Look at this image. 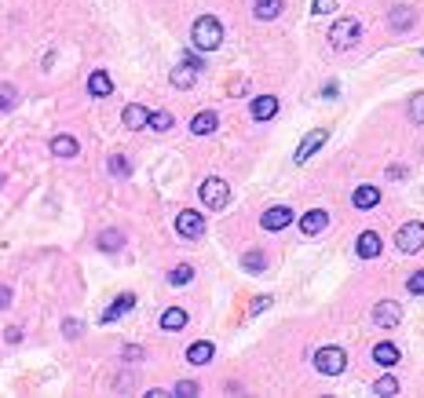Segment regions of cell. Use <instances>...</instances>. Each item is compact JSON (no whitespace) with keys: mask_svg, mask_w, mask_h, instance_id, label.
Masks as SVG:
<instances>
[{"mask_svg":"<svg viewBox=\"0 0 424 398\" xmlns=\"http://www.w3.org/2000/svg\"><path fill=\"white\" fill-rule=\"evenodd\" d=\"M183 66H190V70H198V73H201V70H205V62H201L198 55H187V59H183Z\"/></svg>","mask_w":424,"mask_h":398,"instance_id":"cell-39","label":"cell"},{"mask_svg":"<svg viewBox=\"0 0 424 398\" xmlns=\"http://www.w3.org/2000/svg\"><path fill=\"white\" fill-rule=\"evenodd\" d=\"M165 395H169L165 388H150V391H147V398H165Z\"/></svg>","mask_w":424,"mask_h":398,"instance_id":"cell-43","label":"cell"},{"mask_svg":"<svg viewBox=\"0 0 424 398\" xmlns=\"http://www.w3.org/2000/svg\"><path fill=\"white\" fill-rule=\"evenodd\" d=\"M183 325H187V311H183V307H169V311L161 314V329L165 332H179Z\"/></svg>","mask_w":424,"mask_h":398,"instance_id":"cell-24","label":"cell"},{"mask_svg":"<svg viewBox=\"0 0 424 398\" xmlns=\"http://www.w3.org/2000/svg\"><path fill=\"white\" fill-rule=\"evenodd\" d=\"M374 395H384V398H391V395H399V380H395V377H388V373H384L377 383H374Z\"/></svg>","mask_w":424,"mask_h":398,"instance_id":"cell-30","label":"cell"},{"mask_svg":"<svg viewBox=\"0 0 424 398\" xmlns=\"http://www.w3.org/2000/svg\"><path fill=\"white\" fill-rule=\"evenodd\" d=\"M246 88H249V81H246V77H241V81H234V84H230V92H234V95H241V92H246Z\"/></svg>","mask_w":424,"mask_h":398,"instance_id":"cell-42","label":"cell"},{"mask_svg":"<svg viewBox=\"0 0 424 398\" xmlns=\"http://www.w3.org/2000/svg\"><path fill=\"white\" fill-rule=\"evenodd\" d=\"M8 303H11V289H8V285H0V311H4Z\"/></svg>","mask_w":424,"mask_h":398,"instance_id":"cell-41","label":"cell"},{"mask_svg":"<svg viewBox=\"0 0 424 398\" xmlns=\"http://www.w3.org/2000/svg\"><path fill=\"white\" fill-rule=\"evenodd\" d=\"M282 11H286V0H256L252 4V15L260 22H275Z\"/></svg>","mask_w":424,"mask_h":398,"instance_id":"cell-17","label":"cell"},{"mask_svg":"<svg viewBox=\"0 0 424 398\" xmlns=\"http://www.w3.org/2000/svg\"><path fill=\"white\" fill-rule=\"evenodd\" d=\"M326 227H329V212H326V209H311V212H304V216H300V230H304L307 238L322 234Z\"/></svg>","mask_w":424,"mask_h":398,"instance_id":"cell-10","label":"cell"},{"mask_svg":"<svg viewBox=\"0 0 424 398\" xmlns=\"http://www.w3.org/2000/svg\"><path fill=\"white\" fill-rule=\"evenodd\" d=\"M380 249H384V241H380L377 230H362V234H358V241H355V252L362 256V260H377Z\"/></svg>","mask_w":424,"mask_h":398,"instance_id":"cell-9","label":"cell"},{"mask_svg":"<svg viewBox=\"0 0 424 398\" xmlns=\"http://www.w3.org/2000/svg\"><path fill=\"white\" fill-rule=\"evenodd\" d=\"M223 44V26L216 15H201L194 19V26H190V48L201 51V55H209V51H216Z\"/></svg>","mask_w":424,"mask_h":398,"instance_id":"cell-1","label":"cell"},{"mask_svg":"<svg viewBox=\"0 0 424 398\" xmlns=\"http://www.w3.org/2000/svg\"><path fill=\"white\" fill-rule=\"evenodd\" d=\"M409 121L424 124V92H417L414 99H409Z\"/></svg>","mask_w":424,"mask_h":398,"instance_id":"cell-32","label":"cell"},{"mask_svg":"<svg viewBox=\"0 0 424 398\" xmlns=\"http://www.w3.org/2000/svg\"><path fill=\"white\" fill-rule=\"evenodd\" d=\"M113 92V77L107 70H95L92 77H88V95H95V99H107Z\"/></svg>","mask_w":424,"mask_h":398,"instance_id":"cell-15","label":"cell"},{"mask_svg":"<svg viewBox=\"0 0 424 398\" xmlns=\"http://www.w3.org/2000/svg\"><path fill=\"white\" fill-rule=\"evenodd\" d=\"M198 198H201L205 209L220 212V209H227V201H230V183H227V179H220V176H209V179H201Z\"/></svg>","mask_w":424,"mask_h":398,"instance_id":"cell-2","label":"cell"},{"mask_svg":"<svg viewBox=\"0 0 424 398\" xmlns=\"http://www.w3.org/2000/svg\"><path fill=\"white\" fill-rule=\"evenodd\" d=\"M48 150L55 153V158L70 161V158H77V150H81V146H77V139H73V135H55V139L48 143Z\"/></svg>","mask_w":424,"mask_h":398,"instance_id":"cell-20","label":"cell"},{"mask_svg":"<svg viewBox=\"0 0 424 398\" xmlns=\"http://www.w3.org/2000/svg\"><path fill=\"white\" fill-rule=\"evenodd\" d=\"M374 322L380 325V329H395L403 322V307L395 303V300H380L377 307H374Z\"/></svg>","mask_w":424,"mask_h":398,"instance_id":"cell-8","label":"cell"},{"mask_svg":"<svg viewBox=\"0 0 424 398\" xmlns=\"http://www.w3.org/2000/svg\"><path fill=\"white\" fill-rule=\"evenodd\" d=\"M329 11H337V0H315L311 4V15H329Z\"/></svg>","mask_w":424,"mask_h":398,"instance_id":"cell-34","label":"cell"},{"mask_svg":"<svg viewBox=\"0 0 424 398\" xmlns=\"http://www.w3.org/2000/svg\"><path fill=\"white\" fill-rule=\"evenodd\" d=\"M212 354H216L212 343H209V340H198V343H190V348H187V362H190V366H209Z\"/></svg>","mask_w":424,"mask_h":398,"instance_id":"cell-19","label":"cell"},{"mask_svg":"<svg viewBox=\"0 0 424 398\" xmlns=\"http://www.w3.org/2000/svg\"><path fill=\"white\" fill-rule=\"evenodd\" d=\"M136 307V292H121L118 300L110 303V311H102V325H110L113 318H121V314H128Z\"/></svg>","mask_w":424,"mask_h":398,"instance_id":"cell-16","label":"cell"},{"mask_svg":"<svg viewBox=\"0 0 424 398\" xmlns=\"http://www.w3.org/2000/svg\"><path fill=\"white\" fill-rule=\"evenodd\" d=\"M395 249H399L403 256L421 252V249H424V223H421V220L403 223L399 230H395Z\"/></svg>","mask_w":424,"mask_h":398,"instance_id":"cell-3","label":"cell"},{"mask_svg":"<svg viewBox=\"0 0 424 398\" xmlns=\"http://www.w3.org/2000/svg\"><path fill=\"white\" fill-rule=\"evenodd\" d=\"M374 362L377 366H399V348L388 343V340H380L377 348H374Z\"/></svg>","mask_w":424,"mask_h":398,"instance_id":"cell-23","label":"cell"},{"mask_svg":"<svg viewBox=\"0 0 424 398\" xmlns=\"http://www.w3.org/2000/svg\"><path fill=\"white\" fill-rule=\"evenodd\" d=\"M249 113H252V121H271L278 113V99L275 95H256L249 102Z\"/></svg>","mask_w":424,"mask_h":398,"instance_id":"cell-12","label":"cell"},{"mask_svg":"<svg viewBox=\"0 0 424 398\" xmlns=\"http://www.w3.org/2000/svg\"><path fill=\"white\" fill-rule=\"evenodd\" d=\"M358 33H362V26H358V19H337L333 22V30H329V44L337 48V51H348L355 41H358Z\"/></svg>","mask_w":424,"mask_h":398,"instance_id":"cell-4","label":"cell"},{"mask_svg":"<svg viewBox=\"0 0 424 398\" xmlns=\"http://www.w3.org/2000/svg\"><path fill=\"white\" fill-rule=\"evenodd\" d=\"M176 234L187 238V241H198L205 234V216L194 212V209H183V212L176 216Z\"/></svg>","mask_w":424,"mask_h":398,"instance_id":"cell-6","label":"cell"},{"mask_svg":"<svg viewBox=\"0 0 424 398\" xmlns=\"http://www.w3.org/2000/svg\"><path fill=\"white\" fill-rule=\"evenodd\" d=\"M172 395H183V398H190V395H198V383H194V380H179Z\"/></svg>","mask_w":424,"mask_h":398,"instance_id":"cell-35","label":"cell"},{"mask_svg":"<svg viewBox=\"0 0 424 398\" xmlns=\"http://www.w3.org/2000/svg\"><path fill=\"white\" fill-rule=\"evenodd\" d=\"M0 187H4V172H0Z\"/></svg>","mask_w":424,"mask_h":398,"instance_id":"cell-44","label":"cell"},{"mask_svg":"<svg viewBox=\"0 0 424 398\" xmlns=\"http://www.w3.org/2000/svg\"><path fill=\"white\" fill-rule=\"evenodd\" d=\"M414 11H409V8H391V15H388V26H391V30L395 33H406V30H414Z\"/></svg>","mask_w":424,"mask_h":398,"instance_id":"cell-22","label":"cell"},{"mask_svg":"<svg viewBox=\"0 0 424 398\" xmlns=\"http://www.w3.org/2000/svg\"><path fill=\"white\" fill-rule=\"evenodd\" d=\"M241 267H246V271H252V274H260V271H267V256L252 249V252L241 256Z\"/></svg>","mask_w":424,"mask_h":398,"instance_id":"cell-27","label":"cell"},{"mask_svg":"<svg viewBox=\"0 0 424 398\" xmlns=\"http://www.w3.org/2000/svg\"><path fill=\"white\" fill-rule=\"evenodd\" d=\"M216 124H220V117H216L212 110H201V113H194V117H190V132H194L198 139H205V135L216 132Z\"/></svg>","mask_w":424,"mask_h":398,"instance_id":"cell-14","label":"cell"},{"mask_svg":"<svg viewBox=\"0 0 424 398\" xmlns=\"http://www.w3.org/2000/svg\"><path fill=\"white\" fill-rule=\"evenodd\" d=\"M15 102H19V92H15V84H0V113L15 110Z\"/></svg>","mask_w":424,"mask_h":398,"instance_id":"cell-29","label":"cell"},{"mask_svg":"<svg viewBox=\"0 0 424 398\" xmlns=\"http://www.w3.org/2000/svg\"><path fill=\"white\" fill-rule=\"evenodd\" d=\"M344 366H348V354H344V348H322V351H315V369L322 377H340Z\"/></svg>","mask_w":424,"mask_h":398,"instance_id":"cell-5","label":"cell"},{"mask_svg":"<svg viewBox=\"0 0 424 398\" xmlns=\"http://www.w3.org/2000/svg\"><path fill=\"white\" fill-rule=\"evenodd\" d=\"M107 169H110V176H113V179H125L128 172H132V169H128V158H121V153H113Z\"/></svg>","mask_w":424,"mask_h":398,"instance_id":"cell-31","label":"cell"},{"mask_svg":"<svg viewBox=\"0 0 424 398\" xmlns=\"http://www.w3.org/2000/svg\"><path fill=\"white\" fill-rule=\"evenodd\" d=\"M125 128H132V132H139V128H147L150 121V110L143 106V102H132V106H125Z\"/></svg>","mask_w":424,"mask_h":398,"instance_id":"cell-18","label":"cell"},{"mask_svg":"<svg viewBox=\"0 0 424 398\" xmlns=\"http://www.w3.org/2000/svg\"><path fill=\"white\" fill-rule=\"evenodd\" d=\"M4 340H8V343H19V340H22V329H19V325H11V329L4 332Z\"/></svg>","mask_w":424,"mask_h":398,"instance_id":"cell-40","label":"cell"},{"mask_svg":"<svg viewBox=\"0 0 424 398\" xmlns=\"http://www.w3.org/2000/svg\"><path fill=\"white\" fill-rule=\"evenodd\" d=\"M121 358H125V362H139V358H147V351L143 348H125Z\"/></svg>","mask_w":424,"mask_h":398,"instance_id":"cell-37","label":"cell"},{"mask_svg":"<svg viewBox=\"0 0 424 398\" xmlns=\"http://www.w3.org/2000/svg\"><path fill=\"white\" fill-rule=\"evenodd\" d=\"M267 307H271V296H256L252 300V314H264Z\"/></svg>","mask_w":424,"mask_h":398,"instance_id":"cell-38","label":"cell"},{"mask_svg":"<svg viewBox=\"0 0 424 398\" xmlns=\"http://www.w3.org/2000/svg\"><path fill=\"white\" fill-rule=\"evenodd\" d=\"M351 205H355V209H377V205H380V190L374 187V183H362V187H358L355 190V194H351Z\"/></svg>","mask_w":424,"mask_h":398,"instance_id":"cell-13","label":"cell"},{"mask_svg":"<svg viewBox=\"0 0 424 398\" xmlns=\"http://www.w3.org/2000/svg\"><path fill=\"white\" fill-rule=\"evenodd\" d=\"M172 124H176V117L169 110H158V113H150V121H147V128L150 132H172Z\"/></svg>","mask_w":424,"mask_h":398,"instance_id":"cell-25","label":"cell"},{"mask_svg":"<svg viewBox=\"0 0 424 398\" xmlns=\"http://www.w3.org/2000/svg\"><path fill=\"white\" fill-rule=\"evenodd\" d=\"M62 332H66V340H77V337H81V322L66 318V322H62Z\"/></svg>","mask_w":424,"mask_h":398,"instance_id":"cell-36","label":"cell"},{"mask_svg":"<svg viewBox=\"0 0 424 398\" xmlns=\"http://www.w3.org/2000/svg\"><path fill=\"white\" fill-rule=\"evenodd\" d=\"M326 139H329L326 128H315V132H307V135H304V143L297 146V153H293V161H297V164H307V158H311L315 150H322V146H326Z\"/></svg>","mask_w":424,"mask_h":398,"instance_id":"cell-7","label":"cell"},{"mask_svg":"<svg viewBox=\"0 0 424 398\" xmlns=\"http://www.w3.org/2000/svg\"><path fill=\"white\" fill-rule=\"evenodd\" d=\"M95 245H99L102 252H118V249H125V230L107 227V230H102V234L95 238Z\"/></svg>","mask_w":424,"mask_h":398,"instance_id":"cell-21","label":"cell"},{"mask_svg":"<svg viewBox=\"0 0 424 398\" xmlns=\"http://www.w3.org/2000/svg\"><path fill=\"white\" fill-rule=\"evenodd\" d=\"M406 289L414 292V296H424V271H417V274H409V281H406Z\"/></svg>","mask_w":424,"mask_h":398,"instance_id":"cell-33","label":"cell"},{"mask_svg":"<svg viewBox=\"0 0 424 398\" xmlns=\"http://www.w3.org/2000/svg\"><path fill=\"white\" fill-rule=\"evenodd\" d=\"M194 81H198V70H190V66L172 70V84L176 88H194Z\"/></svg>","mask_w":424,"mask_h":398,"instance_id":"cell-28","label":"cell"},{"mask_svg":"<svg viewBox=\"0 0 424 398\" xmlns=\"http://www.w3.org/2000/svg\"><path fill=\"white\" fill-rule=\"evenodd\" d=\"M190 278H194V267H190V263H179V267H172V271H169V285L183 289V285H190Z\"/></svg>","mask_w":424,"mask_h":398,"instance_id":"cell-26","label":"cell"},{"mask_svg":"<svg viewBox=\"0 0 424 398\" xmlns=\"http://www.w3.org/2000/svg\"><path fill=\"white\" fill-rule=\"evenodd\" d=\"M293 220H297V216H293V209H286V205H275V209H267L264 212V230H286Z\"/></svg>","mask_w":424,"mask_h":398,"instance_id":"cell-11","label":"cell"}]
</instances>
